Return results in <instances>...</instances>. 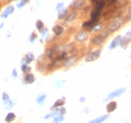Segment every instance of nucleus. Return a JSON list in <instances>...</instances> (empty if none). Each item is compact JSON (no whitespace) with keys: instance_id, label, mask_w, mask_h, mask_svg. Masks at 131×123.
<instances>
[{"instance_id":"1","label":"nucleus","mask_w":131,"mask_h":123,"mask_svg":"<svg viewBox=\"0 0 131 123\" xmlns=\"http://www.w3.org/2000/svg\"><path fill=\"white\" fill-rule=\"evenodd\" d=\"M125 22H126V20L124 19L123 17H121V16L116 17V18H113V19L111 20V21L108 22L106 28L110 31V33L113 34V33H115V32H117V31L123 26Z\"/></svg>"},{"instance_id":"2","label":"nucleus","mask_w":131,"mask_h":123,"mask_svg":"<svg viewBox=\"0 0 131 123\" xmlns=\"http://www.w3.org/2000/svg\"><path fill=\"white\" fill-rule=\"evenodd\" d=\"M90 37V33L85 29H81L74 35V41L77 43H84Z\"/></svg>"},{"instance_id":"3","label":"nucleus","mask_w":131,"mask_h":123,"mask_svg":"<svg viewBox=\"0 0 131 123\" xmlns=\"http://www.w3.org/2000/svg\"><path fill=\"white\" fill-rule=\"evenodd\" d=\"M79 59H80V56L78 53L70 54L69 56L67 57L66 60L63 61L62 65H63V67H65V68H67V69L71 68V67H73V66L79 62Z\"/></svg>"},{"instance_id":"4","label":"nucleus","mask_w":131,"mask_h":123,"mask_svg":"<svg viewBox=\"0 0 131 123\" xmlns=\"http://www.w3.org/2000/svg\"><path fill=\"white\" fill-rule=\"evenodd\" d=\"M80 17V11L79 10H69L68 15L66 17V19L63 22L65 24H72L79 19Z\"/></svg>"},{"instance_id":"5","label":"nucleus","mask_w":131,"mask_h":123,"mask_svg":"<svg viewBox=\"0 0 131 123\" xmlns=\"http://www.w3.org/2000/svg\"><path fill=\"white\" fill-rule=\"evenodd\" d=\"M101 55V49H94L88 52L84 58V61L86 63H91V62H95L100 57Z\"/></svg>"},{"instance_id":"6","label":"nucleus","mask_w":131,"mask_h":123,"mask_svg":"<svg viewBox=\"0 0 131 123\" xmlns=\"http://www.w3.org/2000/svg\"><path fill=\"white\" fill-rule=\"evenodd\" d=\"M87 4V0H73L68 6L69 10H81Z\"/></svg>"},{"instance_id":"7","label":"nucleus","mask_w":131,"mask_h":123,"mask_svg":"<svg viewBox=\"0 0 131 123\" xmlns=\"http://www.w3.org/2000/svg\"><path fill=\"white\" fill-rule=\"evenodd\" d=\"M46 58L44 57V55H41L40 57H38L37 61V70L40 73H44L48 69V64L46 62Z\"/></svg>"},{"instance_id":"8","label":"nucleus","mask_w":131,"mask_h":123,"mask_svg":"<svg viewBox=\"0 0 131 123\" xmlns=\"http://www.w3.org/2000/svg\"><path fill=\"white\" fill-rule=\"evenodd\" d=\"M126 88H119V89H117V90H113V91H112L109 95L107 96L106 99L104 100V102L109 101V100H112V99L115 98V97H119V96L123 95L124 93L126 92Z\"/></svg>"},{"instance_id":"9","label":"nucleus","mask_w":131,"mask_h":123,"mask_svg":"<svg viewBox=\"0 0 131 123\" xmlns=\"http://www.w3.org/2000/svg\"><path fill=\"white\" fill-rule=\"evenodd\" d=\"M66 30L65 27H64L62 24H55L53 27H52V33L54 35L55 37H61L65 34Z\"/></svg>"},{"instance_id":"10","label":"nucleus","mask_w":131,"mask_h":123,"mask_svg":"<svg viewBox=\"0 0 131 123\" xmlns=\"http://www.w3.org/2000/svg\"><path fill=\"white\" fill-rule=\"evenodd\" d=\"M14 11H15V7H14L13 5H8L7 7H6L5 9L1 12L0 17H1L2 19H8V16L11 15Z\"/></svg>"},{"instance_id":"11","label":"nucleus","mask_w":131,"mask_h":123,"mask_svg":"<svg viewBox=\"0 0 131 123\" xmlns=\"http://www.w3.org/2000/svg\"><path fill=\"white\" fill-rule=\"evenodd\" d=\"M105 42V39L102 38V36L99 35V34H95L93 36H92V38H91V43L92 45L96 47H99V46H102Z\"/></svg>"},{"instance_id":"12","label":"nucleus","mask_w":131,"mask_h":123,"mask_svg":"<svg viewBox=\"0 0 131 123\" xmlns=\"http://www.w3.org/2000/svg\"><path fill=\"white\" fill-rule=\"evenodd\" d=\"M52 49V51L54 53L55 57L58 56L59 54H61L64 51V45H62L61 43H54L52 44V46L51 47Z\"/></svg>"},{"instance_id":"13","label":"nucleus","mask_w":131,"mask_h":123,"mask_svg":"<svg viewBox=\"0 0 131 123\" xmlns=\"http://www.w3.org/2000/svg\"><path fill=\"white\" fill-rule=\"evenodd\" d=\"M75 50H76V45L74 42H70L64 46V51L67 52L68 54H75L76 53Z\"/></svg>"},{"instance_id":"14","label":"nucleus","mask_w":131,"mask_h":123,"mask_svg":"<svg viewBox=\"0 0 131 123\" xmlns=\"http://www.w3.org/2000/svg\"><path fill=\"white\" fill-rule=\"evenodd\" d=\"M35 61V55L33 54V52H27L26 54L24 56L22 59V63H26V64H30L32 62Z\"/></svg>"},{"instance_id":"15","label":"nucleus","mask_w":131,"mask_h":123,"mask_svg":"<svg viewBox=\"0 0 131 123\" xmlns=\"http://www.w3.org/2000/svg\"><path fill=\"white\" fill-rule=\"evenodd\" d=\"M122 37H123V36H121V35H118V36H115L114 38L112 39V43H111V45H110V47H109V49L112 50V49L117 48V47L120 45V42H121V40H122Z\"/></svg>"},{"instance_id":"16","label":"nucleus","mask_w":131,"mask_h":123,"mask_svg":"<svg viewBox=\"0 0 131 123\" xmlns=\"http://www.w3.org/2000/svg\"><path fill=\"white\" fill-rule=\"evenodd\" d=\"M36 81V77L32 73H28L25 74L24 77V83L25 84H33Z\"/></svg>"},{"instance_id":"17","label":"nucleus","mask_w":131,"mask_h":123,"mask_svg":"<svg viewBox=\"0 0 131 123\" xmlns=\"http://www.w3.org/2000/svg\"><path fill=\"white\" fill-rule=\"evenodd\" d=\"M44 57L46 58L47 61H53V59L55 58V55L52 51V48H47L46 50H45V53H44Z\"/></svg>"},{"instance_id":"18","label":"nucleus","mask_w":131,"mask_h":123,"mask_svg":"<svg viewBox=\"0 0 131 123\" xmlns=\"http://www.w3.org/2000/svg\"><path fill=\"white\" fill-rule=\"evenodd\" d=\"M46 99H47V94L44 92H41L39 93L38 96H37V103L39 106H42L44 104H45V102H46Z\"/></svg>"},{"instance_id":"19","label":"nucleus","mask_w":131,"mask_h":123,"mask_svg":"<svg viewBox=\"0 0 131 123\" xmlns=\"http://www.w3.org/2000/svg\"><path fill=\"white\" fill-rule=\"evenodd\" d=\"M68 8H64L63 9H61L60 11H58V14H57V20L58 21H64L66 19V17L68 15Z\"/></svg>"},{"instance_id":"20","label":"nucleus","mask_w":131,"mask_h":123,"mask_svg":"<svg viewBox=\"0 0 131 123\" xmlns=\"http://www.w3.org/2000/svg\"><path fill=\"white\" fill-rule=\"evenodd\" d=\"M116 108H117V103H116L115 101L110 102L109 104H107V106H106V110H107V112H108V113L113 112Z\"/></svg>"},{"instance_id":"21","label":"nucleus","mask_w":131,"mask_h":123,"mask_svg":"<svg viewBox=\"0 0 131 123\" xmlns=\"http://www.w3.org/2000/svg\"><path fill=\"white\" fill-rule=\"evenodd\" d=\"M66 103V97H62V98H59L58 100H56V102H55L54 104H53V106L51 108L52 110L55 109V108H57V107H61L63 106L64 104H65Z\"/></svg>"},{"instance_id":"22","label":"nucleus","mask_w":131,"mask_h":123,"mask_svg":"<svg viewBox=\"0 0 131 123\" xmlns=\"http://www.w3.org/2000/svg\"><path fill=\"white\" fill-rule=\"evenodd\" d=\"M35 26H36V29L38 30V32L40 33L41 31L43 30L44 28H45V24H44V22L42 20L38 19L36 21V23H35Z\"/></svg>"},{"instance_id":"23","label":"nucleus","mask_w":131,"mask_h":123,"mask_svg":"<svg viewBox=\"0 0 131 123\" xmlns=\"http://www.w3.org/2000/svg\"><path fill=\"white\" fill-rule=\"evenodd\" d=\"M104 28V25L102 22H98V23H96V24H95L92 27V32H93L94 34H99L100 33V31L102 30Z\"/></svg>"},{"instance_id":"24","label":"nucleus","mask_w":131,"mask_h":123,"mask_svg":"<svg viewBox=\"0 0 131 123\" xmlns=\"http://www.w3.org/2000/svg\"><path fill=\"white\" fill-rule=\"evenodd\" d=\"M21 71L24 75L28 74V73H31V67L29 64H26V63H21Z\"/></svg>"},{"instance_id":"25","label":"nucleus","mask_w":131,"mask_h":123,"mask_svg":"<svg viewBox=\"0 0 131 123\" xmlns=\"http://www.w3.org/2000/svg\"><path fill=\"white\" fill-rule=\"evenodd\" d=\"M15 119H16V115H15L14 113H12V112L8 113V115L6 116V118H5V121L7 123L13 122V121L15 120Z\"/></svg>"},{"instance_id":"26","label":"nucleus","mask_w":131,"mask_h":123,"mask_svg":"<svg viewBox=\"0 0 131 123\" xmlns=\"http://www.w3.org/2000/svg\"><path fill=\"white\" fill-rule=\"evenodd\" d=\"M99 35H100V36H102V38H104L105 40H106V39L108 38V37H109V36H111L112 34L110 33V31L108 30V29H107L106 27H104L103 29H102V30L100 31V33H99Z\"/></svg>"},{"instance_id":"27","label":"nucleus","mask_w":131,"mask_h":123,"mask_svg":"<svg viewBox=\"0 0 131 123\" xmlns=\"http://www.w3.org/2000/svg\"><path fill=\"white\" fill-rule=\"evenodd\" d=\"M131 42V40H129L128 38H126V37H125V36H123L122 37V40H121L120 42V45L119 46H121L122 48H123L124 49H126V48H127V46H128V44Z\"/></svg>"},{"instance_id":"28","label":"nucleus","mask_w":131,"mask_h":123,"mask_svg":"<svg viewBox=\"0 0 131 123\" xmlns=\"http://www.w3.org/2000/svg\"><path fill=\"white\" fill-rule=\"evenodd\" d=\"M108 118H109V115H104V116H101V117H99V118H96V119H94V120L89 121L88 123H102L103 121L106 120Z\"/></svg>"},{"instance_id":"29","label":"nucleus","mask_w":131,"mask_h":123,"mask_svg":"<svg viewBox=\"0 0 131 123\" xmlns=\"http://www.w3.org/2000/svg\"><path fill=\"white\" fill-rule=\"evenodd\" d=\"M14 104H15V102L12 101V100H8V101L4 102V108H5L6 110H9L11 109L12 107H13Z\"/></svg>"},{"instance_id":"30","label":"nucleus","mask_w":131,"mask_h":123,"mask_svg":"<svg viewBox=\"0 0 131 123\" xmlns=\"http://www.w3.org/2000/svg\"><path fill=\"white\" fill-rule=\"evenodd\" d=\"M30 1L31 0H19V2L17 3V8L21 9V8H23L24 7H25L27 4H29Z\"/></svg>"},{"instance_id":"31","label":"nucleus","mask_w":131,"mask_h":123,"mask_svg":"<svg viewBox=\"0 0 131 123\" xmlns=\"http://www.w3.org/2000/svg\"><path fill=\"white\" fill-rule=\"evenodd\" d=\"M38 38V34H37V32H35V31H33L32 33L30 34V36H29V37H28V42H30V43H34L37 39Z\"/></svg>"},{"instance_id":"32","label":"nucleus","mask_w":131,"mask_h":123,"mask_svg":"<svg viewBox=\"0 0 131 123\" xmlns=\"http://www.w3.org/2000/svg\"><path fill=\"white\" fill-rule=\"evenodd\" d=\"M41 34V39H40V42H43L44 39H46V37L48 36V34H49V31H48V28H44L43 30L40 32Z\"/></svg>"},{"instance_id":"33","label":"nucleus","mask_w":131,"mask_h":123,"mask_svg":"<svg viewBox=\"0 0 131 123\" xmlns=\"http://www.w3.org/2000/svg\"><path fill=\"white\" fill-rule=\"evenodd\" d=\"M64 120V116L62 115H56L53 118V123H59V122H62Z\"/></svg>"},{"instance_id":"34","label":"nucleus","mask_w":131,"mask_h":123,"mask_svg":"<svg viewBox=\"0 0 131 123\" xmlns=\"http://www.w3.org/2000/svg\"><path fill=\"white\" fill-rule=\"evenodd\" d=\"M64 6H65V3H64L63 1L58 2L57 4H56V6H55V10L57 11V12H58V11H60L61 9H63V8H65Z\"/></svg>"},{"instance_id":"35","label":"nucleus","mask_w":131,"mask_h":123,"mask_svg":"<svg viewBox=\"0 0 131 123\" xmlns=\"http://www.w3.org/2000/svg\"><path fill=\"white\" fill-rule=\"evenodd\" d=\"M55 109L57 110L58 112V115H62L64 116L67 113V110H66V108L64 106H61V107H57V108H55Z\"/></svg>"},{"instance_id":"36","label":"nucleus","mask_w":131,"mask_h":123,"mask_svg":"<svg viewBox=\"0 0 131 123\" xmlns=\"http://www.w3.org/2000/svg\"><path fill=\"white\" fill-rule=\"evenodd\" d=\"M2 100H3V102H6V101H8V100H9L8 93H7L6 91H4V92L2 93Z\"/></svg>"},{"instance_id":"37","label":"nucleus","mask_w":131,"mask_h":123,"mask_svg":"<svg viewBox=\"0 0 131 123\" xmlns=\"http://www.w3.org/2000/svg\"><path fill=\"white\" fill-rule=\"evenodd\" d=\"M65 82L66 80H60V81H57L56 82V85H55V88H61V87H63L64 84H65Z\"/></svg>"},{"instance_id":"38","label":"nucleus","mask_w":131,"mask_h":123,"mask_svg":"<svg viewBox=\"0 0 131 123\" xmlns=\"http://www.w3.org/2000/svg\"><path fill=\"white\" fill-rule=\"evenodd\" d=\"M11 75H12V77L14 78H17L18 77V72H17V69H12V72H11Z\"/></svg>"},{"instance_id":"39","label":"nucleus","mask_w":131,"mask_h":123,"mask_svg":"<svg viewBox=\"0 0 131 123\" xmlns=\"http://www.w3.org/2000/svg\"><path fill=\"white\" fill-rule=\"evenodd\" d=\"M2 5H8V4H10L12 1H14V0H2Z\"/></svg>"},{"instance_id":"40","label":"nucleus","mask_w":131,"mask_h":123,"mask_svg":"<svg viewBox=\"0 0 131 123\" xmlns=\"http://www.w3.org/2000/svg\"><path fill=\"white\" fill-rule=\"evenodd\" d=\"M124 36H125V37H126V38H128L129 40H131V31H128V32H126V34Z\"/></svg>"},{"instance_id":"41","label":"nucleus","mask_w":131,"mask_h":123,"mask_svg":"<svg viewBox=\"0 0 131 123\" xmlns=\"http://www.w3.org/2000/svg\"><path fill=\"white\" fill-rule=\"evenodd\" d=\"M126 20L131 21V10H128L126 12Z\"/></svg>"},{"instance_id":"42","label":"nucleus","mask_w":131,"mask_h":123,"mask_svg":"<svg viewBox=\"0 0 131 123\" xmlns=\"http://www.w3.org/2000/svg\"><path fill=\"white\" fill-rule=\"evenodd\" d=\"M4 25H5V23H4V22H0V30H1V29H3V28H4Z\"/></svg>"},{"instance_id":"43","label":"nucleus","mask_w":131,"mask_h":123,"mask_svg":"<svg viewBox=\"0 0 131 123\" xmlns=\"http://www.w3.org/2000/svg\"><path fill=\"white\" fill-rule=\"evenodd\" d=\"M80 102H81V103H84V102H85L84 97H81V98H80Z\"/></svg>"},{"instance_id":"44","label":"nucleus","mask_w":131,"mask_h":123,"mask_svg":"<svg viewBox=\"0 0 131 123\" xmlns=\"http://www.w3.org/2000/svg\"><path fill=\"white\" fill-rule=\"evenodd\" d=\"M82 112L84 113V114H88V112H89V108H85V109H83Z\"/></svg>"},{"instance_id":"45","label":"nucleus","mask_w":131,"mask_h":123,"mask_svg":"<svg viewBox=\"0 0 131 123\" xmlns=\"http://www.w3.org/2000/svg\"><path fill=\"white\" fill-rule=\"evenodd\" d=\"M10 35H11V31L9 30V31H8V34L6 35V36H7V37H9V36H10Z\"/></svg>"},{"instance_id":"46","label":"nucleus","mask_w":131,"mask_h":123,"mask_svg":"<svg viewBox=\"0 0 131 123\" xmlns=\"http://www.w3.org/2000/svg\"><path fill=\"white\" fill-rule=\"evenodd\" d=\"M130 59H131V54H130Z\"/></svg>"},{"instance_id":"47","label":"nucleus","mask_w":131,"mask_h":123,"mask_svg":"<svg viewBox=\"0 0 131 123\" xmlns=\"http://www.w3.org/2000/svg\"><path fill=\"white\" fill-rule=\"evenodd\" d=\"M0 1H2V0H0Z\"/></svg>"}]
</instances>
